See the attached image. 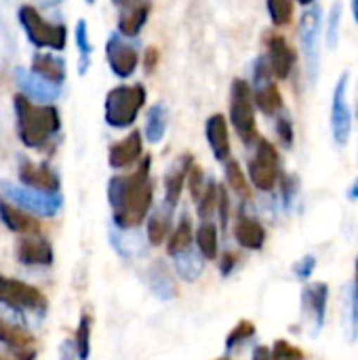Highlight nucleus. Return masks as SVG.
<instances>
[{"label":"nucleus","mask_w":358,"mask_h":360,"mask_svg":"<svg viewBox=\"0 0 358 360\" xmlns=\"http://www.w3.org/2000/svg\"><path fill=\"white\" fill-rule=\"evenodd\" d=\"M34 74L42 76L44 80L49 82H55V84H63L65 82V61L53 53H36L32 57V68H30Z\"/></svg>","instance_id":"c85d7f7f"},{"label":"nucleus","mask_w":358,"mask_h":360,"mask_svg":"<svg viewBox=\"0 0 358 360\" xmlns=\"http://www.w3.org/2000/svg\"><path fill=\"white\" fill-rule=\"evenodd\" d=\"M230 215H232V198L230 190L226 184H219V198H217V217H219V228L222 232L228 230L230 226Z\"/></svg>","instance_id":"37998d69"},{"label":"nucleus","mask_w":358,"mask_h":360,"mask_svg":"<svg viewBox=\"0 0 358 360\" xmlns=\"http://www.w3.org/2000/svg\"><path fill=\"white\" fill-rule=\"evenodd\" d=\"M350 8H352V19L358 25V0H350Z\"/></svg>","instance_id":"603ef678"},{"label":"nucleus","mask_w":358,"mask_h":360,"mask_svg":"<svg viewBox=\"0 0 358 360\" xmlns=\"http://www.w3.org/2000/svg\"><path fill=\"white\" fill-rule=\"evenodd\" d=\"M110 243L116 249V253L124 259H135L143 257L148 253V236L141 234L139 230H112L110 232Z\"/></svg>","instance_id":"5701e85b"},{"label":"nucleus","mask_w":358,"mask_h":360,"mask_svg":"<svg viewBox=\"0 0 358 360\" xmlns=\"http://www.w3.org/2000/svg\"><path fill=\"white\" fill-rule=\"evenodd\" d=\"M0 190L8 198V202L25 209L27 213L40 215V217H55L63 207L61 192H40V190H32V188H25V186H15V184H8V181H2Z\"/></svg>","instance_id":"6e6552de"},{"label":"nucleus","mask_w":358,"mask_h":360,"mask_svg":"<svg viewBox=\"0 0 358 360\" xmlns=\"http://www.w3.org/2000/svg\"><path fill=\"white\" fill-rule=\"evenodd\" d=\"M0 302L19 310L42 312L46 308V300L36 287L15 281V278H6V276H0Z\"/></svg>","instance_id":"ddd939ff"},{"label":"nucleus","mask_w":358,"mask_h":360,"mask_svg":"<svg viewBox=\"0 0 358 360\" xmlns=\"http://www.w3.org/2000/svg\"><path fill=\"white\" fill-rule=\"evenodd\" d=\"M17 116V135L25 148H44L61 129L59 110L51 103H34L25 95H15L13 99Z\"/></svg>","instance_id":"f03ea898"},{"label":"nucleus","mask_w":358,"mask_h":360,"mask_svg":"<svg viewBox=\"0 0 358 360\" xmlns=\"http://www.w3.org/2000/svg\"><path fill=\"white\" fill-rule=\"evenodd\" d=\"M295 2H298V4H302V6H306V8H308V6H312V4H317V0H295Z\"/></svg>","instance_id":"864d4df0"},{"label":"nucleus","mask_w":358,"mask_h":360,"mask_svg":"<svg viewBox=\"0 0 358 360\" xmlns=\"http://www.w3.org/2000/svg\"><path fill=\"white\" fill-rule=\"evenodd\" d=\"M192 167H194V156L190 152L179 154L171 162V167L167 169L165 179H162V186H165L162 202H167L169 207L177 209V205L181 200V194L186 190V184H188V173H190Z\"/></svg>","instance_id":"dca6fc26"},{"label":"nucleus","mask_w":358,"mask_h":360,"mask_svg":"<svg viewBox=\"0 0 358 360\" xmlns=\"http://www.w3.org/2000/svg\"><path fill=\"white\" fill-rule=\"evenodd\" d=\"M158 65V51L156 46H148L146 49V57H143V70L146 74H152Z\"/></svg>","instance_id":"de8ad7c7"},{"label":"nucleus","mask_w":358,"mask_h":360,"mask_svg":"<svg viewBox=\"0 0 358 360\" xmlns=\"http://www.w3.org/2000/svg\"><path fill=\"white\" fill-rule=\"evenodd\" d=\"M354 118L358 120V86H357V108H354Z\"/></svg>","instance_id":"5fc2aeb1"},{"label":"nucleus","mask_w":358,"mask_h":360,"mask_svg":"<svg viewBox=\"0 0 358 360\" xmlns=\"http://www.w3.org/2000/svg\"><path fill=\"white\" fill-rule=\"evenodd\" d=\"M224 177H226V186L230 192L238 194L241 198H249L251 196V181H249V175L243 171V167L238 165V160L230 158L226 165H224Z\"/></svg>","instance_id":"2f4dec72"},{"label":"nucleus","mask_w":358,"mask_h":360,"mask_svg":"<svg viewBox=\"0 0 358 360\" xmlns=\"http://www.w3.org/2000/svg\"><path fill=\"white\" fill-rule=\"evenodd\" d=\"M152 13V0H139L122 11H118V34L124 38H135L146 27Z\"/></svg>","instance_id":"4be33fe9"},{"label":"nucleus","mask_w":358,"mask_h":360,"mask_svg":"<svg viewBox=\"0 0 358 360\" xmlns=\"http://www.w3.org/2000/svg\"><path fill=\"white\" fill-rule=\"evenodd\" d=\"M169 120H171V114L162 101H156L154 105H150L146 112L143 139L152 146L162 143V139L167 137V131H169Z\"/></svg>","instance_id":"a878e982"},{"label":"nucleus","mask_w":358,"mask_h":360,"mask_svg":"<svg viewBox=\"0 0 358 360\" xmlns=\"http://www.w3.org/2000/svg\"><path fill=\"white\" fill-rule=\"evenodd\" d=\"M272 70L274 80H289V76L295 70L298 53L291 46V42L276 32H268L264 38V53H262Z\"/></svg>","instance_id":"9b49d317"},{"label":"nucleus","mask_w":358,"mask_h":360,"mask_svg":"<svg viewBox=\"0 0 358 360\" xmlns=\"http://www.w3.org/2000/svg\"><path fill=\"white\" fill-rule=\"evenodd\" d=\"M74 38H76V49H78V74L84 76L91 65V55H93V44L89 38V23L87 19H78L74 27Z\"/></svg>","instance_id":"473e14b6"},{"label":"nucleus","mask_w":358,"mask_h":360,"mask_svg":"<svg viewBox=\"0 0 358 360\" xmlns=\"http://www.w3.org/2000/svg\"><path fill=\"white\" fill-rule=\"evenodd\" d=\"M327 306H329V285L327 283H308L302 291V312L310 325V335L317 338L327 319Z\"/></svg>","instance_id":"f8f14e48"},{"label":"nucleus","mask_w":358,"mask_h":360,"mask_svg":"<svg viewBox=\"0 0 358 360\" xmlns=\"http://www.w3.org/2000/svg\"><path fill=\"white\" fill-rule=\"evenodd\" d=\"M108 202L118 230H137L154 209L152 156H143L131 175H114L108 181Z\"/></svg>","instance_id":"f257e3e1"},{"label":"nucleus","mask_w":358,"mask_h":360,"mask_svg":"<svg viewBox=\"0 0 358 360\" xmlns=\"http://www.w3.org/2000/svg\"><path fill=\"white\" fill-rule=\"evenodd\" d=\"M348 89H350V72H342L340 78L335 80L333 95H331V135L335 146L346 148L350 137H352V124H354V112L350 108L348 99Z\"/></svg>","instance_id":"1a4fd4ad"},{"label":"nucleus","mask_w":358,"mask_h":360,"mask_svg":"<svg viewBox=\"0 0 358 360\" xmlns=\"http://www.w3.org/2000/svg\"><path fill=\"white\" fill-rule=\"evenodd\" d=\"M348 198H350V200H354V202L358 200V177L352 181V186L348 188Z\"/></svg>","instance_id":"3c124183"},{"label":"nucleus","mask_w":358,"mask_h":360,"mask_svg":"<svg viewBox=\"0 0 358 360\" xmlns=\"http://www.w3.org/2000/svg\"><path fill=\"white\" fill-rule=\"evenodd\" d=\"M19 181L25 188L40 190V192H59V188H61V179H59L57 171L44 162L34 165L30 160H21L19 162Z\"/></svg>","instance_id":"6ab92c4d"},{"label":"nucleus","mask_w":358,"mask_h":360,"mask_svg":"<svg viewBox=\"0 0 358 360\" xmlns=\"http://www.w3.org/2000/svg\"><path fill=\"white\" fill-rule=\"evenodd\" d=\"M217 262H219V274H222V278H228L236 270V266H238V255L234 251H224Z\"/></svg>","instance_id":"49530a36"},{"label":"nucleus","mask_w":358,"mask_h":360,"mask_svg":"<svg viewBox=\"0 0 358 360\" xmlns=\"http://www.w3.org/2000/svg\"><path fill=\"white\" fill-rule=\"evenodd\" d=\"M352 300L358 304V253L354 259V287H352Z\"/></svg>","instance_id":"8fccbe9b"},{"label":"nucleus","mask_w":358,"mask_h":360,"mask_svg":"<svg viewBox=\"0 0 358 360\" xmlns=\"http://www.w3.org/2000/svg\"><path fill=\"white\" fill-rule=\"evenodd\" d=\"M205 139L213 158L226 165L232 158V141H230V122L224 114L215 112L205 120Z\"/></svg>","instance_id":"f3484780"},{"label":"nucleus","mask_w":358,"mask_h":360,"mask_svg":"<svg viewBox=\"0 0 358 360\" xmlns=\"http://www.w3.org/2000/svg\"><path fill=\"white\" fill-rule=\"evenodd\" d=\"M272 360H306L304 352L287 340H276L272 344Z\"/></svg>","instance_id":"c03bdc74"},{"label":"nucleus","mask_w":358,"mask_h":360,"mask_svg":"<svg viewBox=\"0 0 358 360\" xmlns=\"http://www.w3.org/2000/svg\"><path fill=\"white\" fill-rule=\"evenodd\" d=\"M19 23L27 36V40L36 49H53V51H63L68 42V30L63 23H49L42 19V15L32 6L23 4L17 13Z\"/></svg>","instance_id":"0eeeda50"},{"label":"nucleus","mask_w":358,"mask_h":360,"mask_svg":"<svg viewBox=\"0 0 358 360\" xmlns=\"http://www.w3.org/2000/svg\"><path fill=\"white\" fill-rule=\"evenodd\" d=\"M148 101V91L141 82L133 84H116L114 89L108 91L106 101H103V120L112 129H131L141 110L146 108Z\"/></svg>","instance_id":"7ed1b4c3"},{"label":"nucleus","mask_w":358,"mask_h":360,"mask_svg":"<svg viewBox=\"0 0 358 360\" xmlns=\"http://www.w3.org/2000/svg\"><path fill=\"white\" fill-rule=\"evenodd\" d=\"M106 59L112 74L120 80H129L139 68V51L122 34L112 32L106 42Z\"/></svg>","instance_id":"9d476101"},{"label":"nucleus","mask_w":358,"mask_h":360,"mask_svg":"<svg viewBox=\"0 0 358 360\" xmlns=\"http://www.w3.org/2000/svg\"><path fill=\"white\" fill-rule=\"evenodd\" d=\"M247 175L251 186L264 194H270L279 188L283 177V158L279 148L270 139L260 137V141L255 143V152L247 165Z\"/></svg>","instance_id":"39448f33"},{"label":"nucleus","mask_w":358,"mask_h":360,"mask_svg":"<svg viewBox=\"0 0 358 360\" xmlns=\"http://www.w3.org/2000/svg\"><path fill=\"white\" fill-rule=\"evenodd\" d=\"M234 240L238 243L241 249L262 251L268 240V230L255 215L241 211L236 215V224H234Z\"/></svg>","instance_id":"a211bd4d"},{"label":"nucleus","mask_w":358,"mask_h":360,"mask_svg":"<svg viewBox=\"0 0 358 360\" xmlns=\"http://www.w3.org/2000/svg\"><path fill=\"white\" fill-rule=\"evenodd\" d=\"M342 15H344V2L342 0H335L329 8V15H327V27H325V40H327V46L331 51L338 49V42H340V27H342Z\"/></svg>","instance_id":"58836bf2"},{"label":"nucleus","mask_w":358,"mask_h":360,"mask_svg":"<svg viewBox=\"0 0 358 360\" xmlns=\"http://www.w3.org/2000/svg\"><path fill=\"white\" fill-rule=\"evenodd\" d=\"M87 4H95V0H84Z\"/></svg>","instance_id":"6e6d98bb"},{"label":"nucleus","mask_w":358,"mask_h":360,"mask_svg":"<svg viewBox=\"0 0 358 360\" xmlns=\"http://www.w3.org/2000/svg\"><path fill=\"white\" fill-rule=\"evenodd\" d=\"M255 335H257L255 323H251V321H238V323L230 329V333L226 335V352L232 354V352L241 350V348H243L245 344H249Z\"/></svg>","instance_id":"f704fd0d"},{"label":"nucleus","mask_w":358,"mask_h":360,"mask_svg":"<svg viewBox=\"0 0 358 360\" xmlns=\"http://www.w3.org/2000/svg\"><path fill=\"white\" fill-rule=\"evenodd\" d=\"M217 198H219V184L213 177H209L207 188L200 200L196 202V215L200 221H213V217L217 215Z\"/></svg>","instance_id":"72a5a7b5"},{"label":"nucleus","mask_w":358,"mask_h":360,"mask_svg":"<svg viewBox=\"0 0 358 360\" xmlns=\"http://www.w3.org/2000/svg\"><path fill=\"white\" fill-rule=\"evenodd\" d=\"M173 262V270L175 274L184 281V283H196L200 281L203 272H205V264L207 259L200 255V251L196 249V245L175 257H171Z\"/></svg>","instance_id":"bb28decb"},{"label":"nucleus","mask_w":358,"mask_h":360,"mask_svg":"<svg viewBox=\"0 0 358 360\" xmlns=\"http://www.w3.org/2000/svg\"><path fill=\"white\" fill-rule=\"evenodd\" d=\"M251 89H253V101H255V108L270 116V118H276L281 112H285V99H283V93L279 89V84L274 80H262V82H251Z\"/></svg>","instance_id":"412c9836"},{"label":"nucleus","mask_w":358,"mask_h":360,"mask_svg":"<svg viewBox=\"0 0 358 360\" xmlns=\"http://www.w3.org/2000/svg\"><path fill=\"white\" fill-rule=\"evenodd\" d=\"M0 219L11 232H19V234H27V236L38 232V221L27 211H21V207L4 202L2 198H0Z\"/></svg>","instance_id":"cd10ccee"},{"label":"nucleus","mask_w":358,"mask_h":360,"mask_svg":"<svg viewBox=\"0 0 358 360\" xmlns=\"http://www.w3.org/2000/svg\"><path fill=\"white\" fill-rule=\"evenodd\" d=\"M13 76H15V82H17L21 95H25L34 103H44L46 105V103H53L55 99H59V95H61V86L59 84L44 80L42 76L34 74L32 70L15 68Z\"/></svg>","instance_id":"4468645a"},{"label":"nucleus","mask_w":358,"mask_h":360,"mask_svg":"<svg viewBox=\"0 0 358 360\" xmlns=\"http://www.w3.org/2000/svg\"><path fill=\"white\" fill-rule=\"evenodd\" d=\"M207 181H209V177L205 175V169L194 162V167L188 173V184H186L188 186V192H190V198L194 200V205L200 200V196H203V192L207 188Z\"/></svg>","instance_id":"79ce46f5"},{"label":"nucleus","mask_w":358,"mask_h":360,"mask_svg":"<svg viewBox=\"0 0 358 360\" xmlns=\"http://www.w3.org/2000/svg\"><path fill=\"white\" fill-rule=\"evenodd\" d=\"M148 285H150V291L160 302H171L177 295V287H175V278L171 274V268L162 259H156L150 266V270H148Z\"/></svg>","instance_id":"393cba45"},{"label":"nucleus","mask_w":358,"mask_h":360,"mask_svg":"<svg viewBox=\"0 0 358 360\" xmlns=\"http://www.w3.org/2000/svg\"><path fill=\"white\" fill-rule=\"evenodd\" d=\"M251 360H272V348H268V346H255L253 359Z\"/></svg>","instance_id":"09e8293b"},{"label":"nucleus","mask_w":358,"mask_h":360,"mask_svg":"<svg viewBox=\"0 0 358 360\" xmlns=\"http://www.w3.org/2000/svg\"><path fill=\"white\" fill-rule=\"evenodd\" d=\"M217 360H232V359H228V356H224V359H217Z\"/></svg>","instance_id":"4d7b16f0"},{"label":"nucleus","mask_w":358,"mask_h":360,"mask_svg":"<svg viewBox=\"0 0 358 360\" xmlns=\"http://www.w3.org/2000/svg\"><path fill=\"white\" fill-rule=\"evenodd\" d=\"M323 6L317 2L302 13L300 19V46L306 61V76L310 84H317L321 70V40H323Z\"/></svg>","instance_id":"423d86ee"},{"label":"nucleus","mask_w":358,"mask_h":360,"mask_svg":"<svg viewBox=\"0 0 358 360\" xmlns=\"http://www.w3.org/2000/svg\"><path fill=\"white\" fill-rule=\"evenodd\" d=\"M194 232L196 230L192 228V217L188 213H181V217L177 219V224H175V228H173V232H171V236H169V240L165 245L167 255L175 257V255L192 249L194 247Z\"/></svg>","instance_id":"c756f323"},{"label":"nucleus","mask_w":358,"mask_h":360,"mask_svg":"<svg viewBox=\"0 0 358 360\" xmlns=\"http://www.w3.org/2000/svg\"><path fill=\"white\" fill-rule=\"evenodd\" d=\"M53 247L46 238L27 236L17 247V259L23 266H51L53 264Z\"/></svg>","instance_id":"b1692460"},{"label":"nucleus","mask_w":358,"mask_h":360,"mask_svg":"<svg viewBox=\"0 0 358 360\" xmlns=\"http://www.w3.org/2000/svg\"><path fill=\"white\" fill-rule=\"evenodd\" d=\"M91 316L82 314L76 327V338H74V346H76V354L78 360H89L91 356Z\"/></svg>","instance_id":"ea45409f"},{"label":"nucleus","mask_w":358,"mask_h":360,"mask_svg":"<svg viewBox=\"0 0 358 360\" xmlns=\"http://www.w3.org/2000/svg\"><path fill=\"white\" fill-rule=\"evenodd\" d=\"M194 245L207 262L219 259V226L213 221H200L194 232Z\"/></svg>","instance_id":"7c9ffc66"},{"label":"nucleus","mask_w":358,"mask_h":360,"mask_svg":"<svg viewBox=\"0 0 358 360\" xmlns=\"http://www.w3.org/2000/svg\"><path fill=\"white\" fill-rule=\"evenodd\" d=\"M173 213H175V209L169 207L167 202H160L158 207L152 209V213L146 221V236H148L150 247L167 245V240L175 228L173 226Z\"/></svg>","instance_id":"aec40b11"},{"label":"nucleus","mask_w":358,"mask_h":360,"mask_svg":"<svg viewBox=\"0 0 358 360\" xmlns=\"http://www.w3.org/2000/svg\"><path fill=\"white\" fill-rule=\"evenodd\" d=\"M257 108L253 101V89L251 82L245 78H234L230 84V101H228V120L232 129L236 131L238 139L245 146H255L260 141L257 137Z\"/></svg>","instance_id":"20e7f679"},{"label":"nucleus","mask_w":358,"mask_h":360,"mask_svg":"<svg viewBox=\"0 0 358 360\" xmlns=\"http://www.w3.org/2000/svg\"><path fill=\"white\" fill-rule=\"evenodd\" d=\"M143 158V133L133 129L127 137L118 139L108 150V165L114 171H122L139 165Z\"/></svg>","instance_id":"2eb2a0df"},{"label":"nucleus","mask_w":358,"mask_h":360,"mask_svg":"<svg viewBox=\"0 0 358 360\" xmlns=\"http://www.w3.org/2000/svg\"><path fill=\"white\" fill-rule=\"evenodd\" d=\"M281 207L283 211H293L295 209V202L300 200V192H302V184H300V177L295 173H283L281 177Z\"/></svg>","instance_id":"4c0bfd02"},{"label":"nucleus","mask_w":358,"mask_h":360,"mask_svg":"<svg viewBox=\"0 0 358 360\" xmlns=\"http://www.w3.org/2000/svg\"><path fill=\"white\" fill-rule=\"evenodd\" d=\"M291 270H293V276H295L298 281L308 283V281L312 278L314 270H317V257H314V255H304V257H300V259L293 264Z\"/></svg>","instance_id":"a18cd8bd"},{"label":"nucleus","mask_w":358,"mask_h":360,"mask_svg":"<svg viewBox=\"0 0 358 360\" xmlns=\"http://www.w3.org/2000/svg\"><path fill=\"white\" fill-rule=\"evenodd\" d=\"M266 11L274 27H287L295 15V0H266Z\"/></svg>","instance_id":"e433bc0d"},{"label":"nucleus","mask_w":358,"mask_h":360,"mask_svg":"<svg viewBox=\"0 0 358 360\" xmlns=\"http://www.w3.org/2000/svg\"><path fill=\"white\" fill-rule=\"evenodd\" d=\"M0 342L6 344L8 348H13L19 354V350H32L34 338L25 329H19L15 325H8V323L0 321Z\"/></svg>","instance_id":"c9c22d12"},{"label":"nucleus","mask_w":358,"mask_h":360,"mask_svg":"<svg viewBox=\"0 0 358 360\" xmlns=\"http://www.w3.org/2000/svg\"><path fill=\"white\" fill-rule=\"evenodd\" d=\"M274 133H276V139L281 141V146L285 150H291L295 146V129H293L291 114L287 110L274 118Z\"/></svg>","instance_id":"a19ab883"}]
</instances>
